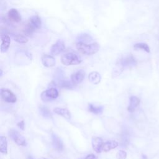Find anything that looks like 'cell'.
<instances>
[{
  "label": "cell",
  "instance_id": "cell-20",
  "mask_svg": "<svg viewBox=\"0 0 159 159\" xmlns=\"http://www.w3.org/2000/svg\"><path fill=\"white\" fill-rule=\"evenodd\" d=\"M88 110L93 114H100L103 112L104 107L103 106H97L92 104H89Z\"/></svg>",
  "mask_w": 159,
  "mask_h": 159
},
{
  "label": "cell",
  "instance_id": "cell-8",
  "mask_svg": "<svg viewBox=\"0 0 159 159\" xmlns=\"http://www.w3.org/2000/svg\"><path fill=\"white\" fill-rule=\"evenodd\" d=\"M65 49V45L63 41L58 40L51 47L50 53L52 55H58L63 52Z\"/></svg>",
  "mask_w": 159,
  "mask_h": 159
},
{
  "label": "cell",
  "instance_id": "cell-3",
  "mask_svg": "<svg viewBox=\"0 0 159 159\" xmlns=\"http://www.w3.org/2000/svg\"><path fill=\"white\" fill-rule=\"evenodd\" d=\"M42 25V21L38 16H33L28 20L26 32L31 34L32 32L39 29Z\"/></svg>",
  "mask_w": 159,
  "mask_h": 159
},
{
  "label": "cell",
  "instance_id": "cell-14",
  "mask_svg": "<svg viewBox=\"0 0 159 159\" xmlns=\"http://www.w3.org/2000/svg\"><path fill=\"white\" fill-rule=\"evenodd\" d=\"M52 139L53 147L58 151H62L63 150V143L62 140L54 134H52Z\"/></svg>",
  "mask_w": 159,
  "mask_h": 159
},
{
  "label": "cell",
  "instance_id": "cell-10",
  "mask_svg": "<svg viewBox=\"0 0 159 159\" xmlns=\"http://www.w3.org/2000/svg\"><path fill=\"white\" fill-rule=\"evenodd\" d=\"M103 141L101 138L95 137L92 139V147L93 150L98 153H101L102 150Z\"/></svg>",
  "mask_w": 159,
  "mask_h": 159
},
{
  "label": "cell",
  "instance_id": "cell-26",
  "mask_svg": "<svg viewBox=\"0 0 159 159\" xmlns=\"http://www.w3.org/2000/svg\"><path fill=\"white\" fill-rule=\"evenodd\" d=\"M17 126L20 129H22V130H24V126H25V125H24V120H21L20 122H19V123H17Z\"/></svg>",
  "mask_w": 159,
  "mask_h": 159
},
{
  "label": "cell",
  "instance_id": "cell-16",
  "mask_svg": "<svg viewBox=\"0 0 159 159\" xmlns=\"http://www.w3.org/2000/svg\"><path fill=\"white\" fill-rule=\"evenodd\" d=\"M53 112L55 114L60 115L68 120L70 119V118H71V114H70V111L66 108L55 107V109H53Z\"/></svg>",
  "mask_w": 159,
  "mask_h": 159
},
{
  "label": "cell",
  "instance_id": "cell-27",
  "mask_svg": "<svg viewBox=\"0 0 159 159\" xmlns=\"http://www.w3.org/2000/svg\"><path fill=\"white\" fill-rule=\"evenodd\" d=\"M85 159H98V158H97V157H96L95 155L91 153V154L88 155L86 157Z\"/></svg>",
  "mask_w": 159,
  "mask_h": 159
},
{
  "label": "cell",
  "instance_id": "cell-1",
  "mask_svg": "<svg viewBox=\"0 0 159 159\" xmlns=\"http://www.w3.org/2000/svg\"><path fill=\"white\" fill-rule=\"evenodd\" d=\"M88 42L78 41L76 43V47L78 52L86 55H91L97 53L100 48L98 43L96 42L88 43Z\"/></svg>",
  "mask_w": 159,
  "mask_h": 159
},
{
  "label": "cell",
  "instance_id": "cell-22",
  "mask_svg": "<svg viewBox=\"0 0 159 159\" xmlns=\"http://www.w3.org/2000/svg\"><path fill=\"white\" fill-rule=\"evenodd\" d=\"M134 48L135 50H142L147 53H150V48L149 47V46L145 43H137L135 44H134Z\"/></svg>",
  "mask_w": 159,
  "mask_h": 159
},
{
  "label": "cell",
  "instance_id": "cell-13",
  "mask_svg": "<svg viewBox=\"0 0 159 159\" xmlns=\"http://www.w3.org/2000/svg\"><path fill=\"white\" fill-rule=\"evenodd\" d=\"M140 104V99L138 97L135 96H132L130 97V102L129 105L127 107V110L129 112H134L135 109Z\"/></svg>",
  "mask_w": 159,
  "mask_h": 159
},
{
  "label": "cell",
  "instance_id": "cell-15",
  "mask_svg": "<svg viewBox=\"0 0 159 159\" xmlns=\"http://www.w3.org/2000/svg\"><path fill=\"white\" fill-rule=\"evenodd\" d=\"M8 17L9 20L15 22H19L21 20L20 15L16 9H11L9 11Z\"/></svg>",
  "mask_w": 159,
  "mask_h": 159
},
{
  "label": "cell",
  "instance_id": "cell-9",
  "mask_svg": "<svg viewBox=\"0 0 159 159\" xmlns=\"http://www.w3.org/2000/svg\"><path fill=\"white\" fill-rule=\"evenodd\" d=\"M84 76H85L84 71L82 70H78L75 73H73L71 75V81L75 84H77L81 83L83 81Z\"/></svg>",
  "mask_w": 159,
  "mask_h": 159
},
{
  "label": "cell",
  "instance_id": "cell-24",
  "mask_svg": "<svg viewBox=\"0 0 159 159\" xmlns=\"http://www.w3.org/2000/svg\"><path fill=\"white\" fill-rule=\"evenodd\" d=\"M14 40L19 43H25L28 42L27 38L23 35L21 34H17L14 37Z\"/></svg>",
  "mask_w": 159,
  "mask_h": 159
},
{
  "label": "cell",
  "instance_id": "cell-25",
  "mask_svg": "<svg viewBox=\"0 0 159 159\" xmlns=\"http://www.w3.org/2000/svg\"><path fill=\"white\" fill-rule=\"evenodd\" d=\"M117 159H125L127 158V153L124 150H120L116 154Z\"/></svg>",
  "mask_w": 159,
  "mask_h": 159
},
{
  "label": "cell",
  "instance_id": "cell-4",
  "mask_svg": "<svg viewBox=\"0 0 159 159\" xmlns=\"http://www.w3.org/2000/svg\"><path fill=\"white\" fill-rule=\"evenodd\" d=\"M9 135L17 145L24 147L27 145V142L25 139L18 131L14 129H11L9 132Z\"/></svg>",
  "mask_w": 159,
  "mask_h": 159
},
{
  "label": "cell",
  "instance_id": "cell-28",
  "mask_svg": "<svg viewBox=\"0 0 159 159\" xmlns=\"http://www.w3.org/2000/svg\"><path fill=\"white\" fill-rule=\"evenodd\" d=\"M142 159H147V157L145 155H142Z\"/></svg>",
  "mask_w": 159,
  "mask_h": 159
},
{
  "label": "cell",
  "instance_id": "cell-2",
  "mask_svg": "<svg viewBox=\"0 0 159 159\" xmlns=\"http://www.w3.org/2000/svg\"><path fill=\"white\" fill-rule=\"evenodd\" d=\"M61 62L66 66L76 65L81 63V60L77 54L73 52H68L61 56Z\"/></svg>",
  "mask_w": 159,
  "mask_h": 159
},
{
  "label": "cell",
  "instance_id": "cell-17",
  "mask_svg": "<svg viewBox=\"0 0 159 159\" xmlns=\"http://www.w3.org/2000/svg\"><path fill=\"white\" fill-rule=\"evenodd\" d=\"M118 143L115 140H109L103 143L102 146V150L107 152L110 151L111 150H112L115 148H116L118 146Z\"/></svg>",
  "mask_w": 159,
  "mask_h": 159
},
{
  "label": "cell",
  "instance_id": "cell-6",
  "mask_svg": "<svg viewBox=\"0 0 159 159\" xmlns=\"http://www.w3.org/2000/svg\"><path fill=\"white\" fill-rule=\"evenodd\" d=\"M1 96L2 99L7 102L14 103L17 101L16 95L11 91L7 89H1Z\"/></svg>",
  "mask_w": 159,
  "mask_h": 159
},
{
  "label": "cell",
  "instance_id": "cell-5",
  "mask_svg": "<svg viewBox=\"0 0 159 159\" xmlns=\"http://www.w3.org/2000/svg\"><path fill=\"white\" fill-rule=\"evenodd\" d=\"M58 91L55 88H50L41 93V99L44 102H48L57 98Z\"/></svg>",
  "mask_w": 159,
  "mask_h": 159
},
{
  "label": "cell",
  "instance_id": "cell-21",
  "mask_svg": "<svg viewBox=\"0 0 159 159\" xmlns=\"http://www.w3.org/2000/svg\"><path fill=\"white\" fill-rule=\"evenodd\" d=\"M58 85L60 88H65L68 89H71L75 88V84L72 81H69L67 80H61L59 81Z\"/></svg>",
  "mask_w": 159,
  "mask_h": 159
},
{
  "label": "cell",
  "instance_id": "cell-29",
  "mask_svg": "<svg viewBox=\"0 0 159 159\" xmlns=\"http://www.w3.org/2000/svg\"><path fill=\"white\" fill-rule=\"evenodd\" d=\"M27 159H34V158L32 156H29Z\"/></svg>",
  "mask_w": 159,
  "mask_h": 159
},
{
  "label": "cell",
  "instance_id": "cell-11",
  "mask_svg": "<svg viewBox=\"0 0 159 159\" xmlns=\"http://www.w3.org/2000/svg\"><path fill=\"white\" fill-rule=\"evenodd\" d=\"M1 52L2 53H4L7 52L8 50L10 43H11V39L10 37L6 34H1Z\"/></svg>",
  "mask_w": 159,
  "mask_h": 159
},
{
  "label": "cell",
  "instance_id": "cell-23",
  "mask_svg": "<svg viewBox=\"0 0 159 159\" xmlns=\"http://www.w3.org/2000/svg\"><path fill=\"white\" fill-rule=\"evenodd\" d=\"M39 110H40V114L44 117H47V118H52V114L50 112V111H49V109L46 107L45 106H40L39 107Z\"/></svg>",
  "mask_w": 159,
  "mask_h": 159
},
{
  "label": "cell",
  "instance_id": "cell-19",
  "mask_svg": "<svg viewBox=\"0 0 159 159\" xmlns=\"http://www.w3.org/2000/svg\"><path fill=\"white\" fill-rule=\"evenodd\" d=\"M0 151L3 154L7 153V142L6 137L4 136L0 137Z\"/></svg>",
  "mask_w": 159,
  "mask_h": 159
},
{
  "label": "cell",
  "instance_id": "cell-18",
  "mask_svg": "<svg viewBox=\"0 0 159 159\" xmlns=\"http://www.w3.org/2000/svg\"><path fill=\"white\" fill-rule=\"evenodd\" d=\"M88 80L93 84H97L100 83L101 80V76L98 72L93 71L89 74Z\"/></svg>",
  "mask_w": 159,
  "mask_h": 159
},
{
  "label": "cell",
  "instance_id": "cell-12",
  "mask_svg": "<svg viewBox=\"0 0 159 159\" xmlns=\"http://www.w3.org/2000/svg\"><path fill=\"white\" fill-rule=\"evenodd\" d=\"M42 62L44 66L47 68H50L55 65V58L49 55H43L42 57Z\"/></svg>",
  "mask_w": 159,
  "mask_h": 159
},
{
  "label": "cell",
  "instance_id": "cell-7",
  "mask_svg": "<svg viewBox=\"0 0 159 159\" xmlns=\"http://www.w3.org/2000/svg\"><path fill=\"white\" fill-rule=\"evenodd\" d=\"M137 64L135 58L132 55H129L125 57L122 58L119 63V65L124 68V67L134 66Z\"/></svg>",
  "mask_w": 159,
  "mask_h": 159
},
{
  "label": "cell",
  "instance_id": "cell-30",
  "mask_svg": "<svg viewBox=\"0 0 159 159\" xmlns=\"http://www.w3.org/2000/svg\"><path fill=\"white\" fill-rule=\"evenodd\" d=\"M39 159H47V158H43V157H42V158H39Z\"/></svg>",
  "mask_w": 159,
  "mask_h": 159
}]
</instances>
